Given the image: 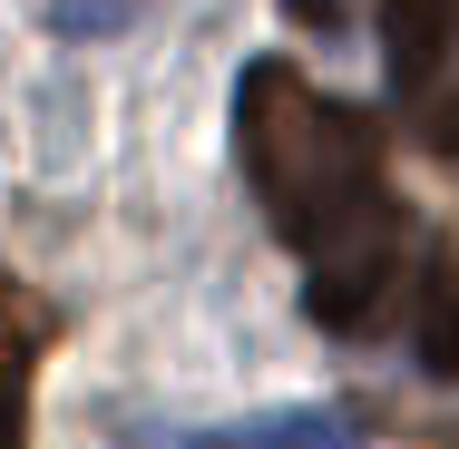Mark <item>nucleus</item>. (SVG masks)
<instances>
[{
	"instance_id": "nucleus-1",
	"label": "nucleus",
	"mask_w": 459,
	"mask_h": 449,
	"mask_svg": "<svg viewBox=\"0 0 459 449\" xmlns=\"http://www.w3.org/2000/svg\"><path fill=\"white\" fill-rule=\"evenodd\" d=\"M235 147L264 195L274 235L313 264V323L333 332H391L420 273V235L401 195L381 186V137L362 108L323 98L303 69L255 59L235 89Z\"/></svg>"
},
{
	"instance_id": "nucleus-2",
	"label": "nucleus",
	"mask_w": 459,
	"mask_h": 449,
	"mask_svg": "<svg viewBox=\"0 0 459 449\" xmlns=\"http://www.w3.org/2000/svg\"><path fill=\"white\" fill-rule=\"evenodd\" d=\"M411 342L420 361L459 381V255L450 245H420V273H411Z\"/></svg>"
},
{
	"instance_id": "nucleus-3",
	"label": "nucleus",
	"mask_w": 459,
	"mask_h": 449,
	"mask_svg": "<svg viewBox=\"0 0 459 449\" xmlns=\"http://www.w3.org/2000/svg\"><path fill=\"white\" fill-rule=\"evenodd\" d=\"M49 332H59V313H49L30 283H0V391L30 381V361L49 352Z\"/></svg>"
},
{
	"instance_id": "nucleus-4",
	"label": "nucleus",
	"mask_w": 459,
	"mask_h": 449,
	"mask_svg": "<svg viewBox=\"0 0 459 449\" xmlns=\"http://www.w3.org/2000/svg\"><path fill=\"white\" fill-rule=\"evenodd\" d=\"M215 449H352V430L333 410H283V420H255V430H225Z\"/></svg>"
},
{
	"instance_id": "nucleus-5",
	"label": "nucleus",
	"mask_w": 459,
	"mask_h": 449,
	"mask_svg": "<svg viewBox=\"0 0 459 449\" xmlns=\"http://www.w3.org/2000/svg\"><path fill=\"white\" fill-rule=\"evenodd\" d=\"M147 0H39V20L49 30H69V39H108V30H127Z\"/></svg>"
},
{
	"instance_id": "nucleus-6",
	"label": "nucleus",
	"mask_w": 459,
	"mask_h": 449,
	"mask_svg": "<svg viewBox=\"0 0 459 449\" xmlns=\"http://www.w3.org/2000/svg\"><path fill=\"white\" fill-rule=\"evenodd\" d=\"M0 449H20V391H0Z\"/></svg>"
}]
</instances>
